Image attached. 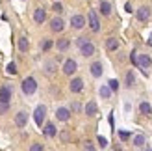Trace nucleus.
I'll use <instances>...</instances> for the list:
<instances>
[{"instance_id": "nucleus-1", "label": "nucleus", "mask_w": 152, "mask_h": 151, "mask_svg": "<svg viewBox=\"0 0 152 151\" xmlns=\"http://www.w3.org/2000/svg\"><path fill=\"white\" fill-rule=\"evenodd\" d=\"M35 90H37V82H35V78L28 77V78L22 80V92H24L26 95H32Z\"/></svg>"}, {"instance_id": "nucleus-2", "label": "nucleus", "mask_w": 152, "mask_h": 151, "mask_svg": "<svg viewBox=\"0 0 152 151\" xmlns=\"http://www.w3.org/2000/svg\"><path fill=\"white\" fill-rule=\"evenodd\" d=\"M45 116H47V107H45V104H39V107L35 108V112H34V119H35V123H37V125H43Z\"/></svg>"}, {"instance_id": "nucleus-3", "label": "nucleus", "mask_w": 152, "mask_h": 151, "mask_svg": "<svg viewBox=\"0 0 152 151\" xmlns=\"http://www.w3.org/2000/svg\"><path fill=\"white\" fill-rule=\"evenodd\" d=\"M87 21H89V28L93 30V32H98V30H100V22H98V17H96L95 11H89Z\"/></svg>"}, {"instance_id": "nucleus-4", "label": "nucleus", "mask_w": 152, "mask_h": 151, "mask_svg": "<svg viewBox=\"0 0 152 151\" xmlns=\"http://www.w3.org/2000/svg\"><path fill=\"white\" fill-rule=\"evenodd\" d=\"M26 123H28V114L24 110H20L17 116H15V125L19 127V129H22V127H26Z\"/></svg>"}, {"instance_id": "nucleus-5", "label": "nucleus", "mask_w": 152, "mask_h": 151, "mask_svg": "<svg viewBox=\"0 0 152 151\" xmlns=\"http://www.w3.org/2000/svg\"><path fill=\"white\" fill-rule=\"evenodd\" d=\"M137 65L141 67L143 71H147L148 67L152 65V60H150V56H147V54H139V56H137Z\"/></svg>"}, {"instance_id": "nucleus-6", "label": "nucleus", "mask_w": 152, "mask_h": 151, "mask_svg": "<svg viewBox=\"0 0 152 151\" xmlns=\"http://www.w3.org/2000/svg\"><path fill=\"white\" fill-rule=\"evenodd\" d=\"M80 52H82L86 58H87V56H93V54H95V45L89 43V41H86L83 45H80Z\"/></svg>"}, {"instance_id": "nucleus-7", "label": "nucleus", "mask_w": 152, "mask_h": 151, "mask_svg": "<svg viewBox=\"0 0 152 151\" xmlns=\"http://www.w3.org/2000/svg\"><path fill=\"white\" fill-rule=\"evenodd\" d=\"M71 24H72V28H76V30L83 28V26H86V19H83V15H72Z\"/></svg>"}, {"instance_id": "nucleus-8", "label": "nucleus", "mask_w": 152, "mask_h": 151, "mask_svg": "<svg viewBox=\"0 0 152 151\" xmlns=\"http://www.w3.org/2000/svg\"><path fill=\"white\" fill-rule=\"evenodd\" d=\"M148 17H150V7L141 6L139 10H137V19H139L141 22H145V21H148Z\"/></svg>"}, {"instance_id": "nucleus-9", "label": "nucleus", "mask_w": 152, "mask_h": 151, "mask_svg": "<svg viewBox=\"0 0 152 151\" xmlns=\"http://www.w3.org/2000/svg\"><path fill=\"white\" fill-rule=\"evenodd\" d=\"M50 28H52V32H61V30L65 28V22H63V19H59V17L52 19V22H50Z\"/></svg>"}, {"instance_id": "nucleus-10", "label": "nucleus", "mask_w": 152, "mask_h": 151, "mask_svg": "<svg viewBox=\"0 0 152 151\" xmlns=\"http://www.w3.org/2000/svg\"><path fill=\"white\" fill-rule=\"evenodd\" d=\"M45 19H47V11H45L43 7H37L35 13H34V21L37 22V24H43Z\"/></svg>"}, {"instance_id": "nucleus-11", "label": "nucleus", "mask_w": 152, "mask_h": 151, "mask_svg": "<svg viewBox=\"0 0 152 151\" xmlns=\"http://www.w3.org/2000/svg\"><path fill=\"white\" fill-rule=\"evenodd\" d=\"M83 90V80L82 78H72V82H71V92L72 93H80Z\"/></svg>"}, {"instance_id": "nucleus-12", "label": "nucleus", "mask_w": 152, "mask_h": 151, "mask_svg": "<svg viewBox=\"0 0 152 151\" xmlns=\"http://www.w3.org/2000/svg\"><path fill=\"white\" fill-rule=\"evenodd\" d=\"M76 67H78V65H76L74 60H67V62L63 64V73H65V75H72V73L76 71Z\"/></svg>"}, {"instance_id": "nucleus-13", "label": "nucleus", "mask_w": 152, "mask_h": 151, "mask_svg": "<svg viewBox=\"0 0 152 151\" xmlns=\"http://www.w3.org/2000/svg\"><path fill=\"white\" fill-rule=\"evenodd\" d=\"M43 132H45V136H47V138H52V136H56L58 129H56L54 123H47V125H45V129H43Z\"/></svg>"}, {"instance_id": "nucleus-14", "label": "nucleus", "mask_w": 152, "mask_h": 151, "mask_svg": "<svg viewBox=\"0 0 152 151\" xmlns=\"http://www.w3.org/2000/svg\"><path fill=\"white\" fill-rule=\"evenodd\" d=\"M56 118L59 119V121H67V119L71 118V110H69V108H58Z\"/></svg>"}, {"instance_id": "nucleus-15", "label": "nucleus", "mask_w": 152, "mask_h": 151, "mask_svg": "<svg viewBox=\"0 0 152 151\" xmlns=\"http://www.w3.org/2000/svg\"><path fill=\"white\" fill-rule=\"evenodd\" d=\"M96 112H98V107H96V103H95V101H89V103L86 104V114L93 118V116H96Z\"/></svg>"}, {"instance_id": "nucleus-16", "label": "nucleus", "mask_w": 152, "mask_h": 151, "mask_svg": "<svg viewBox=\"0 0 152 151\" xmlns=\"http://www.w3.org/2000/svg\"><path fill=\"white\" fill-rule=\"evenodd\" d=\"M91 75H93V77H100L102 75V64L100 62L91 64Z\"/></svg>"}, {"instance_id": "nucleus-17", "label": "nucleus", "mask_w": 152, "mask_h": 151, "mask_svg": "<svg viewBox=\"0 0 152 151\" xmlns=\"http://www.w3.org/2000/svg\"><path fill=\"white\" fill-rule=\"evenodd\" d=\"M106 49L108 50H117L119 49V41L115 37H108V39H106Z\"/></svg>"}, {"instance_id": "nucleus-18", "label": "nucleus", "mask_w": 152, "mask_h": 151, "mask_svg": "<svg viewBox=\"0 0 152 151\" xmlns=\"http://www.w3.org/2000/svg\"><path fill=\"white\" fill-rule=\"evenodd\" d=\"M10 99H11V88L4 86L0 90V101H10Z\"/></svg>"}, {"instance_id": "nucleus-19", "label": "nucleus", "mask_w": 152, "mask_h": 151, "mask_svg": "<svg viewBox=\"0 0 152 151\" xmlns=\"http://www.w3.org/2000/svg\"><path fill=\"white\" fill-rule=\"evenodd\" d=\"M19 50L20 52H28V49H30V43H28V39L26 37H19Z\"/></svg>"}, {"instance_id": "nucleus-20", "label": "nucleus", "mask_w": 152, "mask_h": 151, "mask_svg": "<svg viewBox=\"0 0 152 151\" xmlns=\"http://www.w3.org/2000/svg\"><path fill=\"white\" fill-rule=\"evenodd\" d=\"M100 13L102 15H110L111 13V4L108 2V0H102L100 2Z\"/></svg>"}, {"instance_id": "nucleus-21", "label": "nucleus", "mask_w": 152, "mask_h": 151, "mask_svg": "<svg viewBox=\"0 0 152 151\" xmlns=\"http://www.w3.org/2000/svg\"><path fill=\"white\" fill-rule=\"evenodd\" d=\"M69 45H71V41L67 39V37H63V39H58L56 47H58L59 50H67V49H69Z\"/></svg>"}, {"instance_id": "nucleus-22", "label": "nucleus", "mask_w": 152, "mask_h": 151, "mask_svg": "<svg viewBox=\"0 0 152 151\" xmlns=\"http://www.w3.org/2000/svg\"><path fill=\"white\" fill-rule=\"evenodd\" d=\"M139 112L141 114H145V116H148V114H152V107L148 103H141L139 104Z\"/></svg>"}, {"instance_id": "nucleus-23", "label": "nucleus", "mask_w": 152, "mask_h": 151, "mask_svg": "<svg viewBox=\"0 0 152 151\" xmlns=\"http://www.w3.org/2000/svg\"><path fill=\"white\" fill-rule=\"evenodd\" d=\"M134 82H135V75H134V71H128V73H126V86L132 88Z\"/></svg>"}, {"instance_id": "nucleus-24", "label": "nucleus", "mask_w": 152, "mask_h": 151, "mask_svg": "<svg viewBox=\"0 0 152 151\" xmlns=\"http://www.w3.org/2000/svg\"><path fill=\"white\" fill-rule=\"evenodd\" d=\"M134 146L135 147H143L145 146V136H143V134H137V136L134 138Z\"/></svg>"}, {"instance_id": "nucleus-25", "label": "nucleus", "mask_w": 152, "mask_h": 151, "mask_svg": "<svg viewBox=\"0 0 152 151\" xmlns=\"http://www.w3.org/2000/svg\"><path fill=\"white\" fill-rule=\"evenodd\" d=\"M98 93H100V97H104V99H108V97L111 95V90H110V86H102L100 90H98Z\"/></svg>"}, {"instance_id": "nucleus-26", "label": "nucleus", "mask_w": 152, "mask_h": 151, "mask_svg": "<svg viewBox=\"0 0 152 151\" xmlns=\"http://www.w3.org/2000/svg\"><path fill=\"white\" fill-rule=\"evenodd\" d=\"M10 110V101H0V116Z\"/></svg>"}, {"instance_id": "nucleus-27", "label": "nucleus", "mask_w": 152, "mask_h": 151, "mask_svg": "<svg viewBox=\"0 0 152 151\" xmlns=\"http://www.w3.org/2000/svg\"><path fill=\"white\" fill-rule=\"evenodd\" d=\"M108 86H110L111 92H117V90H119V82H117L115 78H113V80H110V82H108Z\"/></svg>"}, {"instance_id": "nucleus-28", "label": "nucleus", "mask_w": 152, "mask_h": 151, "mask_svg": "<svg viewBox=\"0 0 152 151\" xmlns=\"http://www.w3.org/2000/svg\"><path fill=\"white\" fill-rule=\"evenodd\" d=\"M7 73H10V75H17V65H15L13 62L11 64H7V69H6Z\"/></svg>"}, {"instance_id": "nucleus-29", "label": "nucleus", "mask_w": 152, "mask_h": 151, "mask_svg": "<svg viewBox=\"0 0 152 151\" xmlns=\"http://www.w3.org/2000/svg\"><path fill=\"white\" fill-rule=\"evenodd\" d=\"M50 47H52V41H50V39H45V41L41 43V49H43V50H48Z\"/></svg>"}, {"instance_id": "nucleus-30", "label": "nucleus", "mask_w": 152, "mask_h": 151, "mask_svg": "<svg viewBox=\"0 0 152 151\" xmlns=\"http://www.w3.org/2000/svg\"><path fill=\"white\" fill-rule=\"evenodd\" d=\"M52 10H54L56 13H61V11H63V6H61V4H59V2H56L54 6H52Z\"/></svg>"}, {"instance_id": "nucleus-31", "label": "nucleus", "mask_w": 152, "mask_h": 151, "mask_svg": "<svg viewBox=\"0 0 152 151\" xmlns=\"http://www.w3.org/2000/svg\"><path fill=\"white\" fill-rule=\"evenodd\" d=\"M119 136H121V140H128V138H130V132L121 131V132H119Z\"/></svg>"}, {"instance_id": "nucleus-32", "label": "nucleus", "mask_w": 152, "mask_h": 151, "mask_svg": "<svg viewBox=\"0 0 152 151\" xmlns=\"http://www.w3.org/2000/svg\"><path fill=\"white\" fill-rule=\"evenodd\" d=\"M98 144H100V147H106L108 146V140H106L104 136H98Z\"/></svg>"}, {"instance_id": "nucleus-33", "label": "nucleus", "mask_w": 152, "mask_h": 151, "mask_svg": "<svg viewBox=\"0 0 152 151\" xmlns=\"http://www.w3.org/2000/svg\"><path fill=\"white\" fill-rule=\"evenodd\" d=\"M54 67H56L54 62H48V64H47V71H48V73H54Z\"/></svg>"}, {"instance_id": "nucleus-34", "label": "nucleus", "mask_w": 152, "mask_h": 151, "mask_svg": "<svg viewBox=\"0 0 152 151\" xmlns=\"http://www.w3.org/2000/svg\"><path fill=\"white\" fill-rule=\"evenodd\" d=\"M83 149H89V151H93V149H95V146L91 144V142H83Z\"/></svg>"}, {"instance_id": "nucleus-35", "label": "nucleus", "mask_w": 152, "mask_h": 151, "mask_svg": "<svg viewBox=\"0 0 152 151\" xmlns=\"http://www.w3.org/2000/svg\"><path fill=\"white\" fill-rule=\"evenodd\" d=\"M30 149H32V151H41V149H43V146H41V144H34Z\"/></svg>"}, {"instance_id": "nucleus-36", "label": "nucleus", "mask_w": 152, "mask_h": 151, "mask_svg": "<svg viewBox=\"0 0 152 151\" xmlns=\"http://www.w3.org/2000/svg\"><path fill=\"white\" fill-rule=\"evenodd\" d=\"M86 41H87V37H78V39H76V43H78V47H80V45H83Z\"/></svg>"}, {"instance_id": "nucleus-37", "label": "nucleus", "mask_w": 152, "mask_h": 151, "mask_svg": "<svg viewBox=\"0 0 152 151\" xmlns=\"http://www.w3.org/2000/svg\"><path fill=\"white\" fill-rule=\"evenodd\" d=\"M130 60H132V64H137V54H135V52H132V56H130Z\"/></svg>"}, {"instance_id": "nucleus-38", "label": "nucleus", "mask_w": 152, "mask_h": 151, "mask_svg": "<svg viewBox=\"0 0 152 151\" xmlns=\"http://www.w3.org/2000/svg\"><path fill=\"white\" fill-rule=\"evenodd\" d=\"M80 108H82V107H80V104H78V103H74V104H72V110H76V112H78Z\"/></svg>"}]
</instances>
